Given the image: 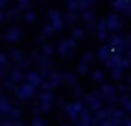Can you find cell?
I'll return each instance as SVG.
<instances>
[{"mask_svg":"<svg viewBox=\"0 0 131 126\" xmlns=\"http://www.w3.org/2000/svg\"><path fill=\"white\" fill-rule=\"evenodd\" d=\"M111 8L115 13H123L126 17H131V2L128 0H111Z\"/></svg>","mask_w":131,"mask_h":126,"instance_id":"1","label":"cell"},{"mask_svg":"<svg viewBox=\"0 0 131 126\" xmlns=\"http://www.w3.org/2000/svg\"><path fill=\"white\" fill-rule=\"evenodd\" d=\"M85 103H86L88 110L93 111V113H96V111H100L103 108V100L98 96L96 93L93 95H85Z\"/></svg>","mask_w":131,"mask_h":126,"instance_id":"2","label":"cell"},{"mask_svg":"<svg viewBox=\"0 0 131 126\" xmlns=\"http://www.w3.org/2000/svg\"><path fill=\"white\" fill-rule=\"evenodd\" d=\"M83 110H85V103H81V101H75V103H71L70 106H67V114H68V118H70L71 121L77 123Z\"/></svg>","mask_w":131,"mask_h":126,"instance_id":"3","label":"cell"},{"mask_svg":"<svg viewBox=\"0 0 131 126\" xmlns=\"http://www.w3.org/2000/svg\"><path fill=\"white\" fill-rule=\"evenodd\" d=\"M106 23H108V32H119V30L123 28V20L121 17L118 15V13H110L108 17H106Z\"/></svg>","mask_w":131,"mask_h":126,"instance_id":"4","label":"cell"},{"mask_svg":"<svg viewBox=\"0 0 131 126\" xmlns=\"http://www.w3.org/2000/svg\"><path fill=\"white\" fill-rule=\"evenodd\" d=\"M77 40L75 38H68V40H65V42H61L60 45H58V53H60L61 56H68L71 53V50H75L77 48Z\"/></svg>","mask_w":131,"mask_h":126,"instance_id":"5","label":"cell"},{"mask_svg":"<svg viewBox=\"0 0 131 126\" xmlns=\"http://www.w3.org/2000/svg\"><path fill=\"white\" fill-rule=\"evenodd\" d=\"M108 47L110 50H125V37L118 35V33H113L110 35V40H108ZM126 52V50H125Z\"/></svg>","mask_w":131,"mask_h":126,"instance_id":"6","label":"cell"},{"mask_svg":"<svg viewBox=\"0 0 131 126\" xmlns=\"http://www.w3.org/2000/svg\"><path fill=\"white\" fill-rule=\"evenodd\" d=\"M50 20H51V27L57 30H61L65 27L63 23V17H61V13L58 12V10H53V12H50Z\"/></svg>","mask_w":131,"mask_h":126,"instance_id":"7","label":"cell"},{"mask_svg":"<svg viewBox=\"0 0 131 126\" xmlns=\"http://www.w3.org/2000/svg\"><path fill=\"white\" fill-rule=\"evenodd\" d=\"M121 60H123V55H111L105 62V66L108 68V70H116V68H119V65H121Z\"/></svg>","mask_w":131,"mask_h":126,"instance_id":"8","label":"cell"},{"mask_svg":"<svg viewBox=\"0 0 131 126\" xmlns=\"http://www.w3.org/2000/svg\"><path fill=\"white\" fill-rule=\"evenodd\" d=\"M110 56H111V50H110V47L108 45H101L98 48V58L101 60L103 63L106 62V60L110 58Z\"/></svg>","mask_w":131,"mask_h":126,"instance_id":"9","label":"cell"},{"mask_svg":"<svg viewBox=\"0 0 131 126\" xmlns=\"http://www.w3.org/2000/svg\"><path fill=\"white\" fill-rule=\"evenodd\" d=\"M119 101H121V105H123V110L128 111V113L131 114V96H129V95L121 96V98H119Z\"/></svg>","mask_w":131,"mask_h":126,"instance_id":"10","label":"cell"},{"mask_svg":"<svg viewBox=\"0 0 131 126\" xmlns=\"http://www.w3.org/2000/svg\"><path fill=\"white\" fill-rule=\"evenodd\" d=\"M81 18H83V22L85 23H91V22H95V12L93 10H85L83 13H81Z\"/></svg>","mask_w":131,"mask_h":126,"instance_id":"11","label":"cell"},{"mask_svg":"<svg viewBox=\"0 0 131 126\" xmlns=\"http://www.w3.org/2000/svg\"><path fill=\"white\" fill-rule=\"evenodd\" d=\"M68 12H78L80 10V0H67Z\"/></svg>","mask_w":131,"mask_h":126,"instance_id":"12","label":"cell"},{"mask_svg":"<svg viewBox=\"0 0 131 126\" xmlns=\"http://www.w3.org/2000/svg\"><path fill=\"white\" fill-rule=\"evenodd\" d=\"M98 32H108V23L106 18H101L100 22H96V33Z\"/></svg>","mask_w":131,"mask_h":126,"instance_id":"13","label":"cell"},{"mask_svg":"<svg viewBox=\"0 0 131 126\" xmlns=\"http://www.w3.org/2000/svg\"><path fill=\"white\" fill-rule=\"evenodd\" d=\"M83 35H85V32L81 28H78V27H75V28L71 30V38H75V40H77V38H81Z\"/></svg>","mask_w":131,"mask_h":126,"instance_id":"14","label":"cell"},{"mask_svg":"<svg viewBox=\"0 0 131 126\" xmlns=\"http://www.w3.org/2000/svg\"><path fill=\"white\" fill-rule=\"evenodd\" d=\"M111 78H113V80H121V78H123V70H121V68L111 70Z\"/></svg>","mask_w":131,"mask_h":126,"instance_id":"15","label":"cell"},{"mask_svg":"<svg viewBox=\"0 0 131 126\" xmlns=\"http://www.w3.org/2000/svg\"><path fill=\"white\" fill-rule=\"evenodd\" d=\"M116 91H118V93H121V96H125V95H128L129 91H131V88H129V85H121V86L116 88Z\"/></svg>","mask_w":131,"mask_h":126,"instance_id":"16","label":"cell"},{"mask_svg":"<svg viewBox=\"0 0 131 126\" xmlns=\"http://www.w3.org/2000/svg\"><path fill=\"white\" fill-rule=\"evenodd\" d=\"M119 68H121V70H128V68H131V60L128 58V56H123V60H121V65H119Z\"/></svg>","mask_w":131,"mask_h":126,"instance_id":"17","label":"cell"},{"mask_svg":"<svg viewBox=\"0 0 131 126\" xmlns=\"http://www.w3.org/2000/svg\"><path fill=\"white\" fill-rule=\"evenodd\" d=\"M96 38H98L100 42H108L110 40V33L108 32H98L96 33Z\"/></svg>","mask_w":131,"mask_h":126,"instance_id":"18","label":"cell"},{"mask_svg":"<svg viewBox=\"0 0 131 126\" xmlns=\"http://www.w3.org/2000/svg\"><path fill=\"white\" fill-rule=\"evenodd\" d=\"M103 78H105V75H103L101 70H95L93 71V80L95 81H103Z\"/></svg>","mask_w":131,"mask_h":126,"instance_id":"19","label":"cell"},{"mask_svg":"<svg viewBox=\"0 0 131 126\" xmlns=\"http://www.w3.org/2000/svg\"><path fill=\"white\" fill-rule=\"evenodd\" d=\"M77 18H78V12H68L67 17H65V20H67V22H75Z\"/></svg>","mask_w":131,"mask_h":126,"instance_id":"20","label":"cell"},{"mask_svg":"<svg viewBox=\"0 0 131 126\" xmlns=\"http://www.w3.org/2000/svg\"><path fill=\"white\" fill-rule=\"evenodd\" d=\"M91 60H93V53H91V52H86V53L83 55V58H81V63L90 65V63H91Z\"/></svg>","mask_w":131,"mask_h":126,"instance_id":"21","label":"cell"},{"mask_svg":"<svg viewBox=\"0 0 131 126\" xmlns=\"http://www.w3.org/2000/svg\"><path fill=\"white\" fill-rule=\"evenodd\" d=\"M78 73H81V75L88 73V65L86 63H80V66H78Z\"/></svg>","mask_w":131,"mask_h":126,"instance_id":"22","label":"cell"},{"mask_svg":"<svg viewBox=\"0 0 131 126\" xmlns=\"http://www.w3.org/2000/svg\"><path fill=\"white\" fill-rule=\"evenodd\" d=\"M63 80H67L68 83H75V76H73V75H70V73L63 75Z\"/></svg>","mask_w":131,"mask_h":126,"instance_id":"23","label":"cell"},{"mask_svg":"<svg viewBox=\"0 0 131 126\" xmlns=\"http://www.w3.org/2000/svg\"><path fill=\"white\" fill-rule=\"evenodd\" d=\"M86 28L90 32H96V22H91V23H86Z\"/></svg>","mask_w":131,"mask_h":126,"instance_id":"24","label":"cell"},{"mask_svg":"<svg viewBox=\"0 0 131 126\" xmlns=\"http://www.w3.org/2000/svg\"><path fill=\"white\" fill-rule=\"evenodd\" d=\"M131 47V37H125V50H128Z\"/></svg>","mask_w":131,"mask_h":126,"instance_id":"25","label":"cell"},{"mask_svg":"<svg viewBox=\"0 0 131 126\" xmlns=\"http://www.w3.org/2000/svg\"><path fill=\"white\" fill-rule=\"evenodd\" d=\"M43 101H45V103L51 101V93H45V95H43Z\"/></svg>","mask_w":131,"mask_h":126,"instance_id":"26","label":"cell"},{"mask_svg":"<svg viewBox=\"0 0 131 126\" xmlns=\"http://www.w3.org/2000/svg\"><path fill=\"white\" fill-rule=\"evenodd\" d=\"M30 80H32L33 83H37V85L40 83V78H38V75H32V76H30Z\"/></svg>","mask_w":131,"mask_h":126,"instance_id":"27","label":"cell"},{"mask_svg":"<svg viewBox=\"0 0 131 126\" xmlns=\"http://www.w3.org/2000/svg\"><path fill=\"white\" fill-rule=\"evenodd\" d=\"M121 126H131V118H125L123 123H121Z\"/></svg>","mask_w":131,"mask_h":126,"instance_id":"28","label":"cell"},{"mask_svg":"<svg viewBox=\"0 0 131 126\" xmlns=\"http://www.w3.org/2000/svg\"><path fill=\"white\" fill-rule=\"evenodd\" d=\"M45 53H50V55H51V53H53V47L47 45V47H45Z\"/></svg>","mask_w":131,"mask_h":126,"instance_id":"29","label":"cell"},{"mask_svg":"<svg viewBox=\"0 0 131 126\" xmlns=\"http://www.w3.org/2000/svg\"><path fill=\"white\" fill-rule=\"evenodd\" d=\"M75 96H81V88L80 86H75Z\"/></svg>","mask_w":131,"mask_h":126,"instance_id":"30","label":"cell"},{"mask_svg":"<svg viewBox=\"0 0 131 126\" xmlns=\"http://www.w3.org/2000/svg\"><path fill=\"white\" fill-rule=\"evenodd\" d=\"M51 32H53V27H50V25L45 27V33H47V35H48V33H51Z\"/></svg>","mask_w":131,"mask_h":126,"instance_id":"31","label":"cell"},{"mask_svg":"<svg viewBox=\"0 0 131 126\" xmlns=\"http://www.w3.org/2000/svg\"><path fill=\"white\" fill-rule=\"evenodd\" d=\"M126 56H128V58L131 60V47H129V48H128V50H126Z\"/></svg>","mask_w":131,"mask_h":126,"instance_id":"32","label":"cell"},{"mask_svg":"<svg viewBox=\"0 0 131 126\" xmlns=\"http://www.w3.org/2000/svg\"><path fill=\"white\" fill-rule=\"evenodd\" d=\"M86 2H88V5H90V7H91V5H93V3H95V2H96V0H86Z\"/></svg>","mask_w":131,"mask_h":126,"instance_id":"33","label":"cell"},{"mask_svg":"<svg viewBox=\"0 0 131 126\" xmlns=\"http://www.w3.org/2000/svg\"><path fill=\"white\" fill-rule=\"evenodd\" d=\"M35 126H42V123H40V121H37V123H35Z\"/></svg>","mask_w":131,"mask_h":126,"instance_id":"34","label":"cell"},{"mask_svg":"<svg viewBox=\"0 0 131 126\" xmlns=\"http://www.w3.org/2000/svg\"><path fill=\"white\" fill-rule=\"evenodd\" d=\"M128 85H129V88H131V76H129V80H128Z\"/></svg>","mask_w":131,"mask_h":126,"instance_id":"35","label":"cell"},{"mask_svg":"<svg viewBox=\"0 0 131 126\" xmlns=\"http://www.w3.org/2000/svg\"><path fill=\"white\" fill-rule=\"evenodd\" d=\"M65 126H67V124H65Z\"/></svg>","mask_w":131,"mask_h":126,"instance_id":"36","label":"cell"}]
</instances>
